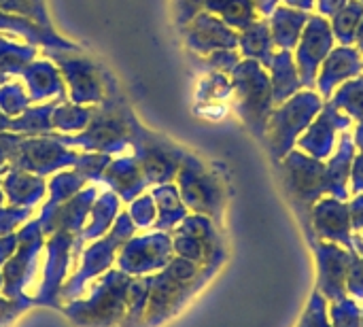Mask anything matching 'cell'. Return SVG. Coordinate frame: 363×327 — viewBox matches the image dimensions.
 <instances>
[{
	"instance_id": "obj_1",
	"label": "cell",
	"mask_w": 363,
	"mask_h": 327,
	"mask_svg": "<svg viewBox=\"0 0 363 327\" xmlns=\"http://www.w3.org/2000/svg\"><path fill=\"white\" fill-rule=\"evenodd\" d=\"M323 102L325 100L319 96V92L302 89L274 109L266 130L274 160H283L289 151H294L298 138L323 109Z\"/></svg>"
},
{
	"instance_id": "obj_2",
	"label": "cell",
	"mask_w": 363,
	"mask_h": 327,
	"mask_svg": "<svg viewBox=\"0 0 363 327\" xmlns=\"http://www.w3.org/2000/svg\"><path fill=\"white\" fill-rule=\"evenodd\" d=\"M232 79L242 119L253 130V134L266 136L268 121L277 109L268 70L255 60H245L232 70Z\"/></svg>"
},
{
	"instance_id": "obj_3",
	"label": "cell",
	"mask_w": 363,
	"mask_h": 327,
	"mask_svg": "<svg viewBox=\"0 0 363 327\" xmlns=\"http://www.w3.org/2000/svg\"><path fill=\"white\" fill-rule=\"evenodd\" d=\"M281 177L289 198L296 204V211L311 232L313 221V206L328 196L325 194V164L321 160L311 157L304 151H289L281 160Z\"/></svg>"
},
{
	"instance_id": "obj_4",
	"label": "cell",
	"mask_w": 363,
	"mask_h": 327,
	"mask_svg": "<svg viewBox=\"0 0 363 327\" xmlns=\"http://www.w3.org/2000/svg\"><path fill=\"white\" fill-rule=\"evenodd\" d=\"M334 47H336V38L330 19L319 13H313L298 40V47L294 49V60L304 89H315L319 68Z\"/></svg>"
},
{
	"instance_id": "obj_5",
	"label": "cell",
	"mask_w": 363,
	"mask_h": 327,
	"mask_svg": "<svg viewBox=\"0 0 363 327\" xmlns=\"http://www.w3.org/2000/svg\"><path fill=\"white\" fill-rule=\"evenodd\" d=\"M353 128V119L338 111L330 100L323 102V109L315 117V121L306 128V132L298 138L300 151L308 153L315 160H330V155L338 147V136Z\"/></svg>"
},
{
	"instance_id": "obj_6",
	"label": "cell",
	"mask_w": 363,
	"mask_h": 327,
	"mask_svg": "<svg viewBox=\"0 0 363 327\" xmlns=\"http://www.w3.org/2000/svg\"><path fill=\"white\" fill-rule=\"evenodd\" d=\"M363 72V53L355 45H336L332 53L319 68L317 92L323 100H330L332 94L347 81L359 77Z\"/></svg>"
},
{
	"instance_id": "obj_7",
	"label": "cell",
	"mask_w": 363,
	"mask_h": 327,
	"mask_svg": "<svg viewBox=\"0 0 363 327\" xmlns=\"http://www.w3.org/2000/svg\"><path fill=\"white\" fill-rule=\"evenodd\" d=\"M351 209L345 200L338 198H321L313 206V228L319 236L342 243L345 247L353 249V236H351Z\"/></svg>"
},
{
	"instance_id": "obj_8",
	"label": "cell",
	"mask_w": 363,
	"mask_h": 327,
	"mask_svg": "<svg viewBox=\"0 0 363 327\" xmlns=\"http://www.w3.org/2000/svg\"><path fill=\"white\" fill-rule=\"evenodd\" d=\"M357 147L353 140L351 132H342L336 151L330 155L325 164V194L338 200L349 198V177H351V166L355 160Z\"/></svg>"
},
{
	"instance_id": "obj_9",
	"label": "cell",
	"mask_w": 363,
	"mask_h": 327,
	"mask_svg": "<svg viewBox=\"0 0 363 327\" xmlns=\"http://www.w3.org/2000/svg\"><path fill=\"white\" fill-rule=\"evenodd\" d=\"M313 13L291 9L287 4H279L274 13L268 17L270 23V34L274 40L277 51H294L298 47V40L308 23Z\"/></svg>"
},
{
	"instance_id": "obj_10",
	"label": "cell",
	"mask_w": 363,
	"mask_h": 327,
	"mask_svg": "<svg viewBox=\"0 0 363 327\" xmlns=\"http://www.w3.org/2000/svg\"><path fill=\"white\" fill-rule=\"evenodd\" d=\"M266 70L270 74V85H272V96H274L277 106L304 89L296 60H294V51H274L270 66Z\"/></svg>"
},
{
	"instance_id": "obj_11",
	"label": "cell",
	"mask_w": 363,
	"mask_h": 327,
	"mask_svg": "<svg viewBox=\"0 0 363 327\" xmlns=\"http://www.w3.org/2000/svg\"><path fill=\"white\" fill-rule=\"evenodd\" d=\"M317 253L321 257V289L334 302L345 300V275L349 272L351 257H349V262L334 268L347 253L338 251V247H334V245H330V247H319L317 245Z\"/></svg>"
},
{
	"instance_id": "obj_12",
	"label": "cell",
	"mask_w": 363,
	"mask_h": 327,
	"mask_svg": "<svg viewBox=\"0 0 363 327\" xmlns=\"http://www.w3.org/2000/svg\"><path fill=\"white\" fill-rule=\"evenodd\" d=\"M238 45L245 53L247 60H255L259 62L264 68L270 66V60L274 55V40L270 34V23L268 19H257L255 23H251L247 30H242V34L238 36Z\"/></svg>"
},
{
	"instance_id": "obj_13",
	"label": "cell",
	"mask_w": 363,
	"mask_h": 327,
	"mask_svg": "<svg viewBox=\"0 0 363 327\" xmlns=\"http://www.w3.org/2000/svg\"><path fill=\"white\" fill-rule=\"evenodd\" d=\"M363 19V4L359 0H349L340 11L330 17V26L334 32L336 43L340 45H355V36Z\"/></svg>"
},
{
	"instance_id": "obj_14",
	"label": "cell",
	"mask_w": 363,
	"mask_h": 327,
	"mask_svg": "<svg viewBox=\"0 0 363 327\" xmlns=\"http://www.w3.org/2000/svg\"><path fill=\"white\" fill-rule=\"evenodd\" d=\"M330 102L342 111L345 115H349L351 119L363 121V72L359 77L342 83L330 98Z\"/></svg>"
},
{
	"instance_id": "obj_15",
	"label": "cell",
	"mask_w": 363,
	"mask_h": 327,
	"mask_svg": "<svg viewBox=\"0 0 363 327\" xmlns=\"http://www.w3.org/2000/svg\"><path fill=\"white\" fill-rule=\"evenodd\" d=\"M196 43L200 45V49H213V47L232 49L238 45V34L225 28L223 23H219L217 19L204 17L200 19V26L196 30Z\"/></svg>"
},
{
	"instance_id": "obj_16",
	"label": "cell",
	"mask_w": 363,
	"mask_h": 327,
	"mask_svg": "<svg viewBox=\"0 0 363 327\" xmlns=\"http://www.w3.org/2000/svg\"><path fill=\"white\" fill-rule=\"evenodd\" d=\"M221 13H223L225 23H230L232 28H238V30H247L251 23L262 19L251 0H228L225 6L221 9Z\"/></svg>"
},
{
	"instance_id": "obj_17",
	"label": "cell",
	"mask_w": 363,
	"mask_h": 327,
	"mask_svg": "<svg viewBox=\"0 0 363 327\" xmlns=\"http://www.w3.org/2000/svg\"><path fill=\"white\" fill-rule=\"evenodd\" d=\"M351 189L353 194H363V153H355L353 166H351Z\"/></svg>"
},
{
	"instance_id": "obj_18",
	"label": "cell",
	"mask_w": 363,
	"mask_h": 327,
	"mask_svg": "<svg viewBox=\"0 0 363 327\" xmlns=\"http://www.w3.org/2000/svg\"><path fill=\"white\" fill-rule=\"evenodd\" d=\"M349 0H317V6H315V11L319 13V15H323V17H332L336 11H340L345 4H347Z\"/></svg>"
},
{
	"instance_id": "obj_19",
	"label": "cell",
	"mask_w": 363,
	"mask_h": 327,
	"mask_svg": "<svg viewBox=\"0 0 363 327\" xmlns=\"http://www.w3.org/2000/svg\"><path fill=\"white\" fill-rule=\"evenodd\" d=\"M349 209H351V221H353V228L362 232L363 230V194L355 196V200L349 204Z\"/></svg>"
},
{
	"instance_id": "obj_20",
	"label": "cell",
	"mask_w": 363,
	"mask_h": 327,
	"mask_svg": "<svg viewBox=\"0 0 363 327\" xmlns=\"http://www.w3.org/2000/svg\"><path fill=\"white\" fill-rule=\"evenodd\" d=\"M251 2L255 4L259 17H264V19H268V17L274 13V9L281 4V0H251Z\"/></svg>"
},
{
	"instance_id": "obj_21",
	"label": "cell",
	"mask_w": 363,
	"mask_h": 327,
	"mask_svg": "<svg viewBox=\"0 0 363 327\" xmlns=\"http://www.w3.org/2000/svg\"><path fill=\"white\" fill-rule=\"evenodd\" d=\"M285 2L287 6L291 9H300V11H306V13H313L315 6H317V0H281Z\"/></svg>"
},
{
	"instance_id": "obj_22",
	"label": "cell",
	"mask_w": 363,
	"mask_h": 327,
	"mask_svg": "<svg viewBox=\"0 0 363 327\" xmlns=\"http://www.w3.org/2000/svg\"><path fill=\"white\" fill-rule=\"evenodd\" d=\"M353 140H355L357 153H363V121H357V128L353 132Z\"/></svg>"
},
{
	"instance_id": "obj_23",
	"label": "cell",
	"mask_w": 363,
	"mask_h": 327,
	"mask_svg": "<svg viewBox=\"0 0 363 327\" xmlns=\"http://www.w3.org/2000/svg\"><path fill=\"white\" fill-rule=\"evenodd\" d=\"M355 47H357V49L363 53V19H362V23H359L357 36H355Z\"/></svg>"
},
{
	"instance_id": "obj_24",
	"label": "cell",
	"mask_w": 363,
	"mask_h": 327,
	"mask_svg": "<svg viewBox=\"0 0 363 327\" xmlns=\"http://www.w3.org/2000/svg\"><path fill=\"white\" fill-rule=\"evenodd\" d=\"M225 2H228V0H208V6H211L213 11H221V9L225 6Z\"/></svg>"
},
{
	"instance_id": "obj_25",
	"label": "cell",
	"mask_w": 363,
	"mask_h": 327,
	"mask_svg": "<svg viewBox=\"0 0 363 327\" xmlns=\"http://www.w3.org/2000/svg\"><path fill=\"white\" fill-rule=\"evenodd\" d=\"M359 2H362V4H363V0H359Z\"/></svg>"
}]
</instances>
